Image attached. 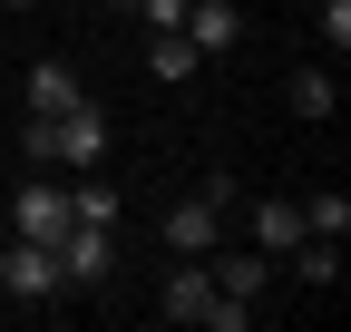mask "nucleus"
<instances>
[{"label":"nucleus","mask_w":351,"mask_h":332,"mask_svg":"<svg viewBox=\"0 0 351 332\" xmlns=\"http://www.w3.org/2000/svg\"><path fill=\"white\" fill-rule=\"evenodd\" d=\"M215 215H225L215 195H186V205L166 215V244H176V254H205V244H215Z\"/></svg>","instance_id":"nucleus-8"},{"label":"nucleus","mask_w":351,"mask_h":332,"mask_svg":"<svg viewBox=\"0 0 351 332\" xmlns=\"http://www.w3.org/2000/svg\"><path fill=\"white\" fill-rule=\"evenodd\" d=\"M0 283H10L20 303H49V294H69V283H59V254H49V244H29V235H10V254H0Z\"/></svg>","instance_id":"nucleus-2"},{"label":"nucleus","mask_w":351,"mask_h":332,"mask_svg":"<svg viewBox=\"0 0 351 332\" xmlns=\"http://www.w3.org/2000/svg\"><path fill=\"white\" fill-rule=\"evenodd\" d=\"M137 20L147 29H186V0H137Z\"/></svg>","instance_id":"nucleus-16"},{"label":"nucleus","mask_w":351,"mask_h":332,"mask_svg":"<svg viewBox=\"0 0 351 332\" xmlns=\"http://www.w3.org/2000/svg\"><path fill=\"white\" fill-rule=\"evenodd\" d=\"M69 215H78V225H117V195L88 176V186H69Z\"/></svg>","instance_id":"nucleus-15"},{"label":"nucleus","mask_w":351,"mask_h":332,"mask_svg":"<svg viewBox=\"0 0 351 332\" xmlns=\"http://www.w3.org/2000/svg\"><path fill=\"white\" fill-rule=\"evenodd\" d=\"M10 225H20L29 244H59V235H69V186H20Z\"/></svg>","instance_id":"nucleus-5"},{"label":"nucleus","mask_w":351,"mask_h":332,"mask_svg":"<svg viewBox=\"0 0 351 332\" xmlns=\"http://www.w3.org/2000/svg\"><path fill=\"white\" fill-rule=\"evenodd\" d=\"M302 235H351V195H341V186H322L313 205H302Z\"/></svg>","instance_id":"nucleus-14"},{"label":"nucleus","mask_w":351,"mask_h":332,"mask_svg":"<svg viewBox=\"0 0 351 332\" xmlns=\"http://www.w3.org/2000/svg\"><path fill=\"white\" fill-rule=\"evenodd\" d=\"M98 147H108V117L98 108H59V117H29L20 128V156H39V166H98Z\"/></svg>","instance_id":"nucleus-1"},{"label":"nucleus","mask_w":351,"mask_h":332,"mask_svg":"<svg viewBox=\"0 0 351 332\" xmlns=\"http://www.w3.org/2000/svg\"><path fill=\"white\" fill-rule=\"evenodd\" d=\"M147 69H156V78H166V88H176V78H195L205 59L186 49V29H156V49H147Z\"/></svg>","instance_id":"nucleus-13"},{"label":"nucleus","mask_w":351,"mask_h":332,"mask_svg":"<svg viewBox=\"0 0 351 332\" xmlns=\"http://www.w3.org/2000/svg\"><path fill=\"white\" fill-rule=\"evenodd\" d=\"M59 108H78V78H69L59 59H39V69H29V117H59Z\"/></svg>","instance_id":"nucleus-10"},{"label":"nucleus","mask_w":351,"mask_h":332,"mask_svg":"<svg viewBox=\"0 0 351 332\" xmlns=\"http://www.w3.org/2000/svg\"><path fill=\"white\" fill-rule=\"evenodd\" d=\"M322 39H332V49H351V0H322Z\"/></svg>","instance_id":"nucleus-17"},{"label":"nucleus","mask_w":351,"mask_h":332,"mask_svg":"<svg viewBox=\"0 0 351 332\" xmlns=\"http://www.w3.org/2000/svg\"><path fill=\"white\" fill-rule=\"evenodd\" d=\"M205 274H215V294H225V303H263V244H244V254H215Z\"/></svg>","instance_id":"nucleus-7"},{"label":"nucleus","mask_w":351,"mask_h":332,"mask_svg":"<svg viewBox=\"0 0 351 332\" xmlns=\"http://www.w3.org/2000/svg\"><path fill=\"white\" fill-rule=\"evenodd\" d=\"M234 39H244V10H234V0H186V49L195 59H225Z\"/></svg>","instance_id":"nucleus-4"},{"label":"nucleus","mask_w":351,"mask_h":332,"mask_svg":"<svg viewBox=\"0 0 351 332\" xmlns=\"http://www.w3.org/2000/svg\"><path fill=\"white\" fill-rule=\"evenodd\" d=\"M215 303H225V294H215V274H205V264H176V283H166V322H215Z\"/></svg>","instance_id":"nucleus-6"},{"label":"nucleus","mask_w":351,"mask_h":332,"mask_svg":"<svg viewBox=\"0 0 351 332\" xmlns=\"http://www.w3.org/2000/svg\"><path fill=\"white\" fill-rule=\"evenodd\" d=\"M293 274L332 294V283H341V235H293Z\"/></svg>","instance_id":"nucleus-9"},{"label":"nucleus","mask_w":351,"mask_h":332,"mask_svg":"<svg viewBox=\"0 0 351 332\" xmlns=\"http://www.w3.org/2000/svg\"><path fill=\"white\" fill-rule=\"evenodd\" d=\"M283 98H293V117H332V108H341V78H332V69H302Z\"/></svg>","instance_id":"nucleus-12"},{"label":"nucleus","mask_w":351,"mask_h":332,"mask_svg":"<svg viewBox=\"0 0 351 332\" xmlns=\"http://www.w3.org/2000/svg\"><path fill=\"white\" fill-rule=\"evenodd\" d=\"M293 235H302V205H254V244H263V254H293Z\"/></svg>","instance_id":"nucleus-11"},{"label":"nucleus","mask_w":351,"mask_h":332,"mask_svg":"<svg viewBox=\"0 0 351 332\" xmlns=\"http://www.w3.org/2000/svg\"><path fill=\"white\" fill-rule=\"evenodd\" d=\"M49 254H59V283H98V274L117 264V244H108V225H78V215H69V235L49 244Z\"/></svg>","instance_id":"nucleus-3"}]
</instances>
